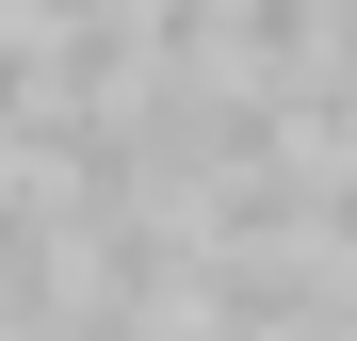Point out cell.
Masks as SVG:
<instances>
[{
	"label": "cell",
	"instance_id": "1",
	"mask_svg": "<svg viewBox=\"0 0 357 341\" xmlns=\"http://www.w3.org/2000/svg\"><path fill=\"white\" fill-rule=\"evenodd\" d=\"M211 66L292 82V66H309V0H211Z\"/></svg>",
	"mask_w": 357,
	"mask_h": 341
}]
</instances>
